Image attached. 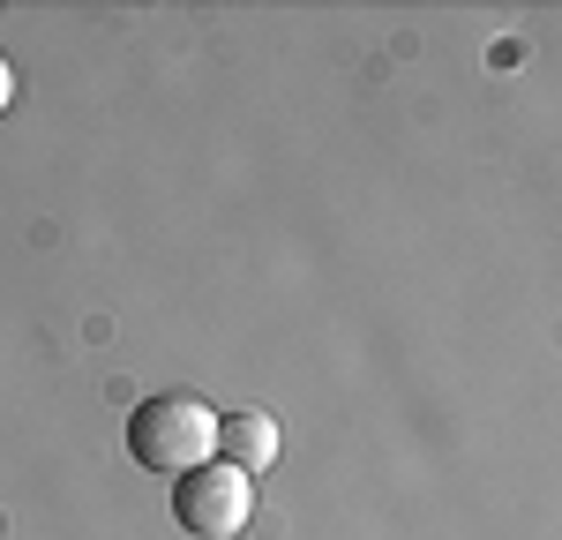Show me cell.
Here are the masks:
<instances>
[{
  "label": "cell",
  "instance_id": "2",
  "mask_svg": "<svg viewBox=\"0 0 562 540\" xmlns=\"http://www.w3.org/2000/svg\"><path fill=\"white\" fill-rule=\"evenodd\" d=\"M248 510H256V481L240 465H225V458L180 473V488H173V518H180V533H195V540H233L248 526Z\"/></svg>",
  "mask_w": 562,
  "mask_h": 540
},
{
  "label": "cell",
  "instance_id": "4",
  "mask_svg": "<svg viewBox=\"0 0 562 540\" xmlns=\"http://www.w3.org/2000/svg\"><path fill=\"white\" fill-rule=\"evenodd\" d=\"M15 105V68H8V53H0V113Z\"/></svg>",
  "mask_w": 562,
  "mask_h": 540
},
{
  "label": "cell",
  "instance_id": "1",
  "mask_svg": "<svg viewBox=\"0 0 562 540\" xmlns=\"http://www.w3.org/2000/svg\"><path fill=\"white\" fill-rule=\"evenodd\" d=\"M128 458L143 473H195L217 458V413L195 391H158L128 413Z\"/></svg>",
  "mask_w": 562,
  "mask_h": 540
},
{
  "label": "cell",
  "instance_id": "3",
  "mask_svg": "<svg viewBox=\"0 0 562 540\" xmlns=\"http://www.w3.org/2000/svg\"><path fill=\"white\" fill-rule=\"evenodd\" d=\"M217 458L240 465L248 481L270 473V465H278V420L256 413V405H248V413H217Z\"/></svg>",
  "mask_w": 562,
  "mask_h": 540
}]
</instances>
